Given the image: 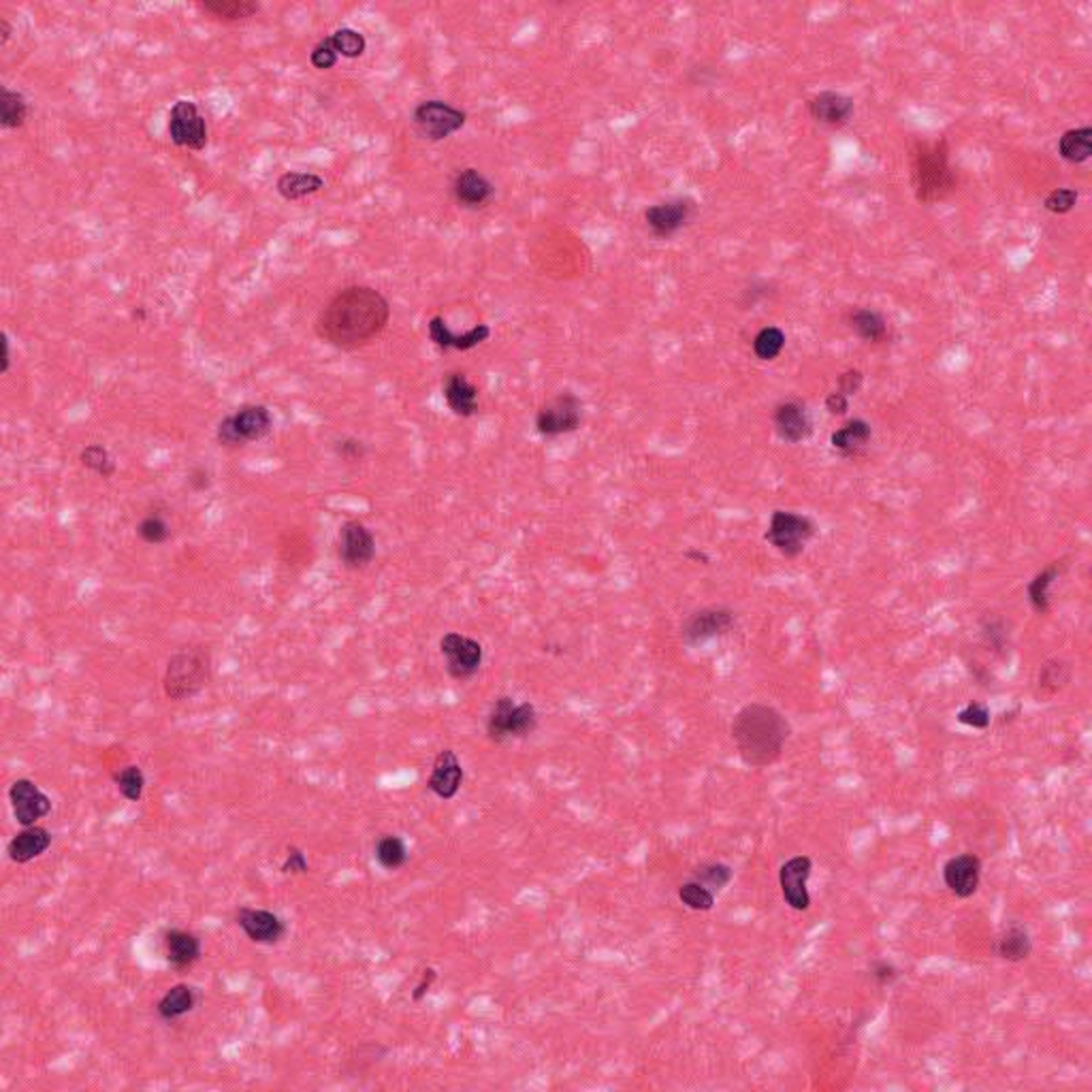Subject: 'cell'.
<instances>
[{"label": "cell", "instance_id": "obj_1", "mask_svg": "<svg viewBox=\"0 0 1092 1092\" xmlns=\"http://www.w3.org/2000/svg\"><path fill=\"white\" fill-rule=\"evenodd\" d=\"M390 304L372 286H348L334 294L316 316L314 329L324 344L339 350L363 348L387 329Z\"/></svg>", "mask_w": 1092, "mask_h": 1092}, {"label": "cell", "instance_id": "obj_2", "mask_svg": "<svg viewBox=\"0 0 1092 1092\" xmlns=\"http://www.w3.org/2000/svg\"><path fill=\"white\" fill-rule=\"evenodd\" d=\"M730 732L743 764L749 769H766L784 756L792 736V723L779 708L749 703L734 715Z\"/></svg>", "mask_w": 1092, "mask_h": 1092}, {"label": "cell", "instance_id": "obj_3", "mask_svg": "<svg viewBox=\"0 0 1092 1092\" xmlns=\"http://www.w3.org/2000/svg\"><path fill=\"white\" fill-rule=\"evenodd\" d=\"M212 681V655L208 647H188L171 655L167 662L162 689L173 703L197 696Z\"/></svg>", "mask_w": 1092, "mask_h": 1092}, {"label": "cell", "instance_id": "obj_4", "mask_svg": "<svg viewBox=\"0 0 1092 1092\" xmlns=\"http://www.w3.org/2000/svg\"><path fill=\"white\" fill-rule=\"evenodd\" d=\"M273 430V416L267 405L248 403L225 416L216 427V440L220 446L239 448L250 442L267 438Z\"/></svg>", "mask_w": 1092, "mask_h": 1092}, {"label": "cell", "instance_id": "obj_5", "mask_svg": "<svg viewBox=\"0 0 1092 1092\" xmlns=\"http://www.w3.org/2000/svg\"><path fill=\"white\" fill-rule=\"evenodd\" d=\"M538 728V713L531 703H514L511 696H499L486 717V734L493 743L526 739Z\"/></svg>", "mask_w": 1092, "mask_h": 1092}, {"label": "cell", "instance_id": "obj_6", "mask_svg": "<svg viewBox=\"0 0 1092 1092\" xmlns=\"http://www.w3.org/2000/svg\"><path fill=\"white\" fill-rule=\"evenodd\" d=\"M815 536V523L807 514L794 511H774L771 516L769 529L764 540L769 542L779 555L787 559L799 557L807 549L811 538Z\"/></svg>", "mask_w": 1092, "mask_h": 1092}, {"label": "cell", "instance_id": "obj_7", "mask_svg": "<svg viewBox=\"0 0 1092 1092\" xmlns=\"http://www.w3.org/2000/svg\"><path fill=\"white\" fill-rule=\"evenodd\" d=\"M466 122L468 114L463 109L438 99L418 102L412 112V124L427 142H444L466 127Z\"/></svg>", "mask_w": 1092, "mask_h": 1092}, {"label": "cell", "instance_id": "obj_8", "mask_svg": "<svg viewBox=\"0 0 1092 1092\" xmlns=\"http://www.w3.org/2000/svg\"><path fill=\"white\" fill-rule=\"evenodd\" d=\"M582 423V402L577 395L566 390L546 402L536 415V431L542 438H559L574 433Z\"/></svg>", "mask_w": 1092, "mask_h": 1092}, {"label": "cell", "instance_id": "obj_9", "mask_svg": "<svg viewBox=\"0 0 1092 1092\" xmlns=\"http://www.w3.org/2000/svg\"><path fill=\"white\" fill-rule=\"evenodd\" d=\"M167 130L169 139H171L177 147H186V150L193 152L205 150L210 139L208 122H205L203 114L198 112V107L193 101L186 99L173 102L171 112H169Z\"/></svg>", "mask_w": 1092, "mask_h": 1092}, {"label": "cell", "instance_id": "obj_10", "mask_svg": "<svg viewBox=\"0 0 1092 1092\" xmlns=\"http://www.w3.org/2000/svg\"><path fill=\"white\" fill-rule=\"evenodd\" d=\"M440 653L444 658V668L455 681H468L483 666V645L478 640L459 632H448L440 640Z\"/></svg>", "mask_w": 1092, "mask_h": 1092}, {"label": "cell", "instance_id": "obj_11", "mask_svg": "<svg viewBox=\"0 0 1092 1092\" xmlns=\"http://www.w3.org/2000/svg\"><path fill=\"white\" fill-rule=\"evenodd\" d=\"M375 557V536L363 521L350 519L339 527L337 559L348 570H363Z\"/></svg>", "mask_w": 1092, "mask_h": 1092}, {"label": "cell", "instance_id": "obj_12", "mask_svg": "<svg viewBox=\"0 0 1092 1092\" xmlns=\"http://www.w3.org/2000/svg\"><path fill=\"white\" fill-rule=\"evenodd\" d=\"M736 625V612L728 607H706L691 612L683 623V643L703 647L715 638L726 636Z\"/></svg>", "mask_w": 1092, "mask_h": 1092}, {"label": "cell", "instance_id": "obj_13", "mask_svg": "<svg viewBox=\"0 0 1092 1092\" xmlns=\"http://www.w3.org/2000/svg\"><path fill=\"white\" fill-rule=\"evenodd\" d=\"M813 873V860L809 855H794L779 868V888L785 905L794 911L811 909V894L807 883Z\"/></svg>", "mask_w": 1092, "mask_h": 1092}, {"label": "cell", "instance_id": "obj_14", "mask_svg": "<svg viewBox=\"0 0 1092 1092\" xmlns=\"http://www.w3.org/2000/svg\"><path fill=\"white\" fill-rule=\"evenodd\" d=\"M9 802L13 817L20 826H34L39 819L51 813V800L43 789L31 779H18L9 787Z\"/></svg>", "mask_w": 1092, "mask_h": 1092}, {"label": "cell", "instance_id": "obj_15", "mask_svg": "<svg viewBox=\"0 0 1092 1092\" xmlns=\"http://www.w3.org/2000/svg\"><path fill=\"white\" fill-rule=\"evenodd\" d=\"M943 883L956 898H971L977 894L981 883V860L977 853L964 852L951 858L943 865Z\"/></svg>", "mask_w": 1092, "mask_h": 1092}, {"label": "cell", "instance_id": "obj_16", "mask_svg": "<svg viewBox=\"0 0 1092 1092\" xmlns=\"http://www.w3.org/2000/svg\"><path fill=\"white\" fill-rule=\"evenodd\" d=\"M238 926L250 941L261 943V946H273L280 943L286 935V924L280 920L276 913L267 909H253V907H241L238 911Z\"/></svg>", "mask_w": 1092, "mask_h": 1092}, {"label": "cell", "instance_id": "obj_17", "mask_svg": "<svg viewBox=\"0 0 1092 1092\" xmlns=\"http://www.w3.org/2000/svg\"><path fill=\"white\" fill-rule=\"evenodd\" d=\"M427 334H430L431 342L442 350L468 352L471 348H476V346L485 344L486 339L491 337V327L485 322H478L471 329L463 331V334H453L448 322L442 319V316H433V319L427 322Z\"/></svg>", "mask_w": 1092, "mask_h": 1092}, {"label": "cell", "instance_id": "obj_18", "mask_svg": "<svg viewBox=\"0 0 1092 1092\" xmlns=\"http://www.w3.org/2000/svg\"><path fill=\"white\" fill-rule=\"evenodd\" d=\"M450 190H453L455 201L466 210H481L491 201L493 195H496L493 182L474 167L457 171Z\"/></svg>", "mask_w": 1092, "mask_h": 1092}, {"label": "cell", "instance_id": "obj_19", "mask_svg": "<svg viewBox=\"0 0 1092 1092\" xmlns=\"http://www.w3.org/2000/svg\"><path fill=\"white\" fill-rule=\"evenodd\" d=\"M463 777H466V772H463V766L455 751L442 749L433 759L431 774L430 779H427V787H430L438 799L453 800L455 796L459 794Z\"/></svg>", "mask_w": 1092, "mask_h": 1092}, {"label": "cell", "instance_id": "obj_20", "mask_svg": "<svg viewBox=\"0 0 1092 1092\" xmlns=\"http://www.w3.org/2000/svg\"><path fill=\"white\" fill-rule=\"evenodd\" d=\"M442 395L455 416L470 418L478 412V387L463 372H448L442 380Z\"/></svg>", "mask_w": 1092, "mask_h": 1092}, {"label": "cell", "instance_id": "obj_21", "mask_svg": "<svg viewBox=\"0 0 1092 1092\" xmlns=\"http://www.w3.org/2000/svg\"><path fill=\"white\" fill-rule=\"evenodd\" d=\"M774 430H777L779 438L789 442V444H799V442L807 440L811 431H813V423L804 403L800 402H784L774 408L772 416Z\"/></svg>", "mask_w": 1092, "mask_h": 1092}, {"label": "cell", "instance_id": "obj_22", "mask_svg": "<svg viewBox=\"0 0 1092 1092\" xmlns=\"http://www.w3.org/2000/svg\"><path fill=\"white\" fill-rule=\"evenodd\" d=\"M691 201L688 198H673V201L658 203L645 212V220L653 235L658 238H670L678 228L688 223L691 216Z\"/></svg>", "mask_w": 1092, "mask_h": 1092}, {"label": "cell", "instance_id": "obj_23", "mask_svg": "<svg viewBox=\"0 0 1092 1092\" xmlns=\"http://www.w3.org/2000/svg\"><path fill=\"white\" fill-rule=\"evenodd\" d=\"M51 845V835L49 830L41 828V826H26L24 830L18 832L16 837L9 840V845H7V853H9V860L16 862V865H28V862H33L34 858H39V855L46 853Z\"/></svg>", "mask_w": 1092, "mask_h": 1092}, {"label": "cell", "instance_id": "obj_24", "mask_svg": "<svg viewBox=\"0 0 1092 1092\" xmlns=\"http://www.w3.org/2000/svg\"><path fill=\"white\" fill-rule=\"evenodd\" d=\"M165 954L173 969H190L201 958V941L195 933L173 928L165 933Z\"/></svg>", "mask_w": 1092, "mask_h": 1092}, {"label": "cell", "instance_id": "obj_25", "mask_svg": "<svg viewBox=\"0 0 1092 1092\" xmlns=\"http://www.w3.org/2000/svg\"><path fill=\"white\" fill-rule=\"evenodd\" d=\"M994 954L999 956L1001 961L1012 964L1029 961L1032 954V939L1029 928L1024 924H1017V921L1009 924L1005 931L999 935V939H996Z\"/></svg>", "mask_w": 1092, "mask_h": 1092}, {"label": "cell", "instance_id": "obj_26", "mask_svg": "<svg viewBox=\"0 0 1092 1092\" xmlns=\"http://www.w3.org/2000/svg\"><path fill=\"white\" fill-rule=\"evenodd\" d=\"M809 112L817 122L837 127V124H845L850 120L853 114V102L839 92H819L817 97L809 101Z\"/></svg>", "mask_w": 1092, "mask_h": 1092}, {"label": "cell", "instance_id": "obj_27", "mask_svg": "<svg viewBox=\"0 0 1092 1092\" xmlns=\"http://www.w3.org/2000/svg\"><path fill=\"white\" fill-rule=\"evenodd\" d=\"M324 188V180L319 173L309 171H286L278 177L276 190L286 201H301L309 195H316Z\"/></svg>", "mask_w": 1092, "mask_h": 1092}, {"label": "cell", "instance_id": "obj_28", "mask_svg": "<svg viewBox=\"0 0 1092 1092\" xmlns=\"http://www.w3.org/2000/svg\"><path fill=\"white\" fill-rule=\"evenodd\" d=\"M870 438H873V430L867 420L853 418L832 433L830 444L840 455H858L862 448H867Z\"/></svg>", "mask_w": 1092, "mask_h": 1092}, {"label": "cell", "instance_id": "obj_29", "mask_svg": "<svg viewBox=\"0 0 1092 1092\" xmlns=\"http://www.w3.org/2000/svg\"><path fill=\"white\" fill-rule=\"evenodd\" d=\"M1072 681V663L1062 658H1052L1044 662L1037 675V696L1052 698L1062 691Z\"/></svg>", "mask_w": 1092, "mask_h": 1092}, {"label": "cell", "instance_id": "obj_30", "mask_svg": "<svg viewBox=\"0 0 1092 1092\" xmlns=\"http://www.w3.org/2000/svg\"><path fill=\"white\" fill-rule=\"evenodd\" d=\"M197 1005V994L193 988L188 984H175L169 988V990L162 994V999L158 1001L157 1005V1012L165 1022H173L177 1017L186 1016L195 1009Z\"/></svg>", "mask_w": 1092, "mask_h": 1092}, {"label": "cell", "instance_id": "obj_31", "mask_svg": "<svg viewBox=\"0 0 1092 1092\" xmlns=\"http://www.w3.org/2000/svg\"><path fill=\"white\" fill-rule=\"evenodd\" d=\"M197 9L223 21H241L256 16L261 11V5L253 3V0H205V3H197Z\"/></svg>", "mask_w": 1092, "mask_h": 1092}, {"label": "cell", "instance_id": "obj_32", "mask_svg": "<svg viewBox=\"0 0 1092 1092\" xmlns=\"http://www.w3.org/2000/svg\"><path fill=\"white\" fill-rule=\"evenodd\" d=\"M1062 574V566L1052 564L1044 567L1042 572L1035 574V579L1029 582L1027 587V594H1029V602H1031V608L1037 612V615H1047L1050 612V589L1054 587V582L1058 580V577Z\"/></svg>", "mask_w": 1092, "mask_h": 1092}, {"label": "cell", "instance_id": "obj_33", "mask_svg": "<svg viewBox=\"0 0 1092 1092\" xmlns=\"http://www.w3.org/2000/svg\"><path fill=\"white\" fill-rule=\"evenodd\" d=\"M28 117V101L21 92L3 88L0 92V127L5 130H16L24 127Z\"/></svg>", "mask_w": 1092, "mask_h": 1092}, {"label": "cell", "instance_id": "obj_34", "mask_svg": "<svg viewBox=\"0 0 1092 1092\" xmlns=\"http://www.w3.org/2000/svg\"><path fill=\"white\" fill-rule=\"evenodd\" d=\"M1060 157L1069 162H1084L1092 154V130L1088 127L1067 130L1058 143Z\"/></svg>", "mask_w": 1092, "mask_h": 1092}, {"label": "cell", "instance_id": "obj_35", "mask_svg": "<svg viewBox=\"0 0 1092 1092\" xmlns=\"http://www.w3.org/2000/svg\"><path fill=\"white\" fill-rule=\"evenodd\" d=\"M850 322L855 335L865 339V342H881V339L888 335V324H885L883 316L877 314L875 309H855Z\"/></svg>", "mask_w": 1092, "mask_h": 1092}, {"label": "cell", "instance_id": "obj_36", "mask_svg": "<svg viewBox=\"0 0 1092 1092\" xmlns=\"http://www.w3.org/2000/svg\"><path fill=\"white\" fill-rule=\"evenodd\" d=\"M374 855L385 870H397L405 865V860H408V850H405V843L400 837L385 835L378 839V843H375Z\"/></svg>", "mask_w": 1092, "mask_h": 1092}, {"label": "cell", "instance_id": "obj_37", "mask_svg": "<svg viewBox=\"0 0 1092 1092\" xmlns=\"http://www.w3.org/2000/svg\"><path fill=\"white\" fill-rule=\"evenodd\" d=\"M112 777H114L117 792H120L124 799L130 800V802L142 800V796L145 792V774L137 764L124 766V769L116 771Z\"/></svg>", "mask_w": 1092, "mask_h": 1092}, {"label": "cell", "instance_id": "obj_38", "mask_svg": "<svg viewBox=\"0 0 1092 1092\" xmlns=\"http://www.w3.org/2000/svg\"><path fill=\"white\" fill-rule=\"evenodd\" d=\"M327 41L331 43V48L335 49V54L339 58H361L365 54L367 49V39L359 31H354V28H339L334 34L327 36Z\"/></svg>", "mask_w": 1092, "mask_h": 1092}, {"label": "cell", "instance_id": "obj_39", "mask_svg": "<svg viewBox=\"0 0 1092 1092\" xmlns=\"http://www.w3.org/2000/svg\"><path fill=\"white\" fill-rule=\"evenodd\" d=\"M79 463L101 478H112L117 470L114 457L102 444H88L79 453Z\"/></svg>", "mask_w": 1092, "mask_h": 1092}, {"label": "cell", "instance_id": "obj_40", "mask_svg": "<svg viewBox=\"0 0 1092 1092\" xmlns=\"http://www.w3.org/2000/svg\"><path fill=\"white\" fill-rule=\"evenodd\" d=\"M691 880L700 881L703 885H706L708 890L715 892H721L726 885H730V881L734 880V870L732 867L723 865V862H704V865H700L696 870H693V877Z\"/></svg>", "mask_w": 1092, "mask_h": 1092}, {"label": "cell", "instance_id": "obj_41", "mask_svg": "<svg viewBox=\"0 0 1092 1092\" xmlns=\"http://www.w3.org/2000/svg\"><path fill=\"white\" fill-rule=\"evenodd\" d=\"M678 900L691 911H711L715 907V892L696 880L678 885Z\"/></svg>", "mask_w": 1092, "mask_h": 1092}, {"label": "cell", "instance_id": "obj_42", "mask_svg": "<svg viewBox=\"0 0 1092 1092\" xmlns=\"http://www.w3.org/2000/svg\"><path fill=\"white\" fill-rule=\"evenodd\" d=\"M785 348V334L779 327L759 329L754 337V354L759 361H774Z\"/></svg>", "mask_w": 1092, "mask_h": 1092}, {"label": "cell", "instance_id": "obj_43", "mask_svg": "<svg viewBox=\"0 0 1092 1092\" xmlns=\"http://www.w3.org/2000/svg\"><path fill=\"white\" fill-rule=\"evenodd\" d=\"M137 536L142 538V542H145V544L158 546V544H165L169 538H171V527H169L165 516L158 514V512H152L139 521Z\"/></svg>", "mask_w": 1092, "mask_h": 1092}, {"label": "cell", "instance_id": "obj_44", "mask_svg": "<svg viewBox=\"0 0 1092 1092\" xmlns=\"http://www.w3.org/2000/svg\"><path fill=\"white\" fill-rule=\"evenodd\" d=\"M981 636L994 653L1003 655L1009 648V632L1001 619H984L981 621Z\"/></svg>", "mask_w": 1092, "mask_h": 1092}, {"label": "cell", "instance_id": "obj_45", "mask_svg": "<svg viewBox=\"0 0 1092 1092\" xmlns=\"http://www.w3.org/2000/svg\"><path fill=\"white\" fill-rule=\"evenodd\" d=\"M956 719L962 723L966 728H973V730H986L990 726V708H988L984 703H969L964 708H961L956 715Z\"/></svg>", "mask_w": 1092, "mask_h": 1092}, {"label": "cell", "instance_id": "obj_46", "mask_svg": "<svg viewBox=\"0 0 1092 1092\" xmlns=\"http://www.w3.org/2000/svg\"><path fill=\"white\" fill-rule=\"evenodd\" d=\"M337 61H339V56L335 54V49L331 48V43L327 41V36H324V39L321 43H316L314 49H312V54H309V62H312L314 69H319V71L334 69V66L337 64Z\"/></svg>", "mask_w": 1092, "mask_h": 1092}, {"label": "cell", "instance_id": "obj_47", "mask_svg": "<svg viewBox=\"0 0 1092 1092\" xmlns=\"http://www.w3.org/2000/svg\"><path fill=\"white\" fill-rule=\"evenodd\" d=\"M1075 201H1077L1075 190L1058 188V190H1052V193L1045 197V210L1052 212V213H1067V212L1073 210Z\"/></svg>", "mask_w": 1092, "mask_h": 1092}, {"label": "cell", "instance_id": "obj_48", "mask_svg": "<svg viewBox=\"0 0 1092 1092\" xmlns=\"http://www.w3.org/2000/svg\"><path fill=\"white\" fill-rule=\"evenodd\" d=\"M335 453L337 457H342L346 463H357L361 459H365L367 448L359 438H344L335 444Z\"/></svg>", "mask_w": 1092, "mask_h": 1092}, {"label": "cell", "instance_id": "obj_49", "mask_svg": "<svg viewBox=\"0 0 1092 1092\" xmlns=\"http://www.w3.org/2000/svg\"><path fill=\"white\" fill-rule=\"evenodd\" d=\"M280 870H282L284 875H306L307 870H309V865H307V858H306L304 850H299V847L291 845L289 850H286V858H284L282 868H280Z\"/></svg>", "mask_w": 1092, "mask_h": 1092}, {"label": "cell", "instance_id": "obj_50", "mask_svg": "<svg viewBox=\"0 0 1092 1092\" xmlns=\"http://www.w3.org/2000/svg\"><path fill=\"white\" fill-rule=\"evenodd\" d=\"M870 976L875 977V981L881 988H890L898 981L900 971H898V966L892 964L890 961H875L873 966H870Z\"/></svg>", "mask_w": 1092, "mask_h": 1092}, {"label": "cell", "instance_id": "obj_51", "mask_svg": "<svg viewBox=\"0 0 1092 1092\" xmlns=\"http://www.w3.org/2000/svg\"><path fill=\"white\" fill-rule=\"evenodd\" d=\"M435 979H438V971L431 969V966H427V969L423 971V976H420V981L415 986V990H412V1001H415V1003L423 1001L425 996H427V992L431 990V986H433Z\"/></svg>", "mask_w": 1092, "mask_h": 1092}, {"label": "cell", "instance_id": "obj_52", "mask_svg": "<svg viewBox=\"0 0 1092 1092\" xmlns=\"http://www.w3.org/2000/svg\"><path fill=\"white\" fill-rule=\"evenodd\" d=\"M860 387H862V374L858 370H850V372H845L839 378V389L837 390H840V393L850 397V395L858 393Z\"/></svg>", "mask_w": 1092, "mask_h": 1092}, {"label": "cell", "instance_id": "obj_53", "mask_svg": "<svg viewBox=\"0 0 1092 1092\" xmlns=\"http://www.w3.org/2000/svg\"><path fill=\"white\" fill-rule=\"evenodd\" d=\"M826 410L830 412L832 416H843L847 410H850V402H847V395L840 393V390H835V393H830L826 397Z\"/></svg>", "mask_w": 1092, "mask_h": 1092}, {"label": "cell", "instance_id": "obj_54", "mask_svg": "<svg viewBox=\"0 0 1092 1092\" xmlns=\"http://www.w3.org/2000/svg\"><path fill=\"white\" fill-rule=\"evenodd\" d=\"M188 485H190V489L197 491V493H201V491H205V489H210V485H212L210 471L205 470V468H195V470L190 471V474H188Z\"/></svg>", "mask_w": 1092, "mask_h": 1092}, {"label": "cell", "instance_id": "obj_55", "mask_svg": "<svg viewBox=\"0 0 1092 1092\" xmlns=\"http://www.w3.org/2000/svg\"><path fill=\"white\" fill-rule=\"evenodd\" d=\"M11 370V344L9 335L3 334V374H9Z\"/></svg>", "mask_w": 1092, "mask_h": 1092}, {"label": "cell", "instance_id": "obj_56", "mask_svg": "<svg viewBox=\"0 0 1092 1092\" xmlns=\"http://www.w3.org/2000/svg\"><path fill=\"white\" fill-rule=\"evenodd\" d=\"M11 34H13V28L9 24V20L0 18V48H5L7 43H9Z\"/></svg>", "mask_w": 1092, "mask_h": 1092}, {"label": "cell", "instance_id": "obj_57", "mask_svg": "<svg viewBox=\"0 0 1092 1092\" xmlns=\"http://www.w3.org/2000/svg\"><path fill=\"white\" fill-rule=\"evenodd\" d=\"M132 319H135L137 322H143V321L147 319V312H145V307L139 306V307L132 309Z\"/></svg>", "mask_w": 1092, "mask_h": 1092}, {"label": "cell", "instance_id": "obj_58", "mask_svg": "<svg viewBox=\"0 0 1092 1092\" xmlns=\"http://www.w3.org/2000/svg\"><path fill=\"white\" fill-rule=\"evenodd\" d=\"M688 557H693V559H696V562H700V559H703L704 564H708V557L704 555V553H700V551H689Z\"/></svg>", "mask_w": 1092, "mask_h": 1092}]
</instances>
